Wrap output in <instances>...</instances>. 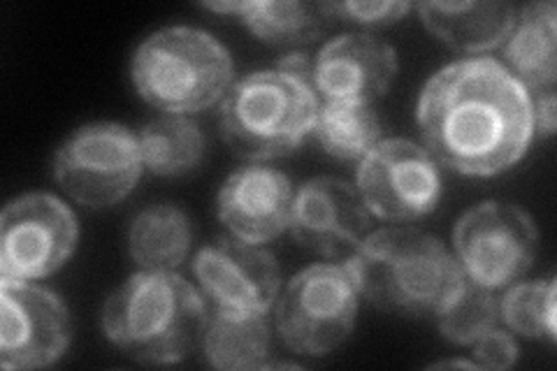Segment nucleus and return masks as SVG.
<instances>
[{"label": "nucleus", "mask_w": 557, "mask_h": 371, "mask_svg": "<svg viewBox=\"0 0 557 371\" xmlns=\"http://www.w3.org/2000/svg\"><path fill=\"white\" fill-rule=\"evenodd\" d=\"M228 47L196 26H168L139 42L131 63L135 91L163 114L214 108L233 86Z\"/></svg>", "instance_id": "5"}, {"label": "nucleus", "mask_w": 557, "mask_h": 371, "mask_svg": "<svg viewBox=\"0 0 557 371\" xmlns=\"http://www.w3.org/2000/svg\"><path fill=\"white\" fill-rule=\"evenodd\" d=\"M532 110H534V133L542 137H553L557 126V102H555V88L532 96Z\"/></svg>", "instance_id": "27"}, {"label": "nucleus", "mask_w": 557, "mask_h": 371, "mask_svg": "<svg viewBox=\"0 0 557 371\" xmlns=\"http://www.w3.org/2000/svg\"><path fill=\"white\" fill-rule=\"evenodd\" d=\"M145 170L156 176H184L200 168L207 137L188 114H161L137 133Z\"/></svg>", "instance_id": "20"}, {"label": "nucleus", "mask_w": 557, "mask_h": 371, "mask_svg": "<svg viewBox=\"0 0 557 371\" xmlns=\"http://www.w3.org/2000/svg\"><path fill=\"white\" fill-rule=\"evenodd\" d=\"M381 133L383 123L374 104L323 100L311 135L327 156L344 163H360L381 143Z\"/></svg>", "instance_id": "21"}, {"label": "nucleus", "mask_w": 557, "mask_h": 371, "mask_svg": "<svg viewBox=\"0 0 557 371\" xmlns=\"http://www.w3.org/2000/svg\"><path fill=\"white\" fill-rule=\"evenodd\" d=\"M472 348H474L472 356L479 369H493V371L511 369L520 356L513 334L509 330H502L499 325L487 330L483 337H479L472 344Z\"/></svg>", "instance_id": "26"}, {"label": "nucleus", "mask_w": 557, "mask_h": 371, "mask_svg": "<svg viewBox=\"0 0 557 371\" xmlns=\"http://www.w3.org/2000/svg\"><path fill=\"white\" fill-rule=\"evenodd\" d=\"M555 299L557 284L553 276L544 281H518V284L504 288V295L497 297L499 323L520 337H548L555 342Z\"/></svg>", "instance_id": "23"}, {"label": "nucleus", "mask_w": 557, "mask_h": 371, "mask_svg": "<svg viewBox=\"0 0 557 371\" xmlns=\"http://www.w3.org/2000/svg\"><path fill=\"white\" fill-rule=\"evenodd\" d=\"M442 337L456 346H472L487 330L499 325L497 295L481 288L472 281H462V286L453 293L444 309L434 316Z\"/></svg>", "instance_id": "24"}, {"label": "nucleus", "mask_w": 557, "mask_h": 371, "mask_svg": "<svg viewBox=\"0 0 557 371\" xmlns=\"http://www.w3.org/2000/svg\"><path fill=\"white\" fill-rule=\"evenodd\" d=\"M370 217L354 184L337 176H313L295 190L288 230L313 256L346 260L368 237Z\"/></svg>", "instance_id": "12"}, {"label": "nucleus", "mask_w": 557, "mask_h": 371, "mask_svg": "<svg viewBox=\"0 0 557 371\" xmlns=\"http://www.w3.org/2000/svg\"><path fill=\"white\" fill-rule=\"evenodd\" d=\"M143 170L137 135L114 121L86 123L54 153V180L67 198L89 209L119 205L137 186Z\"/></svg>", "instance_id": "7"}, {"label": "nucleus", "mask_w": 557, "mask_h": 371, "mask_svg": "<svg viewBox=\"0 0 557 371\" xmlns=\"http://www.w3.org/2000/svg\"><path fill=\"white\" fill-rule=\"evenodd\" d=\"M330 16H337L344 22H354L362 26H391L403 20L405 14L413 10L411 3H399V0H383V3H358V0H344V3H325Z\"/></svg>", "instance_id": "25"}, {"label": "nucleus", "mask_w": 557, "mask_h": 371, "mask_svg": "<svg viewBox=\"0 0 557 371\" xmlns=\"http://www.w3.org/2000/svg\"><path fill=\"white\" fill-rule=\"evenodd\" d=\"M416 121L434 161L465 176L513 168L534 139L532 94L493 57L440 67L421 88Z\"/></svg>", "instance_id": "1"}, {"label": "nucleus", "mask_w": 557, "mask_h": 371, "mask_svg": "<svg viewBox=\"0 0 557 371\" xmlns=\"http://www.w3.org/2000/svg\"><path fill=\"white\" fill-rule=\"evenodd\" d=\"M333 16L325 3L305 0H253L244 24L258 40L278 47H302L317 42Z\"/></svg>", "instance_id": "22"}, {"label": "nucleus", "mask_w": 557, "mask_h": 371, "mask_svg": "<svg viewBox=\"0 0 557 371\" xmlns=\"http://www.w3.org/2000/svg\"><path fill=\"white\" fill-rule=\"evenodd\" d=\"M346 264L360 297L379 311L405 318L437 316L465 281L440 237L407 225L374 230Z\"/></svg>", "instance_id": "3"}, {"label": "nucleus", "mask_w": 557, "mask_h": 371, "mask_svg": "<svg viewBox=\"0 0 557 371\" xmlns=\"http://www.w3.org/2000/svg\"><path fill=\"white\" fill-rule=\"evenodd\" d=\"M397 70L393 45L370 33H342L319 49L311 84L323 100L374 104L388 94Z\"/></svg>", "instance_id": "15"}, {"label": "nucleus", "mask_w": 557, "mask_h": 371, "mask_svg": "<svg viewBox=\"0 0 557 371\" xmlns=\"http://www.w3.org/2000/svg\"><path fill=\"white\" fill-rule=\"evenodd\" d=\"M278 70H284V73H290V75H300V77H307L311 79V70H313V61L302 54V51H290V54H286L282 61L276 63Z\"/></svg>", "instance_id": "28"}, {"label": "nucleus", "mask_w": 557, "mask_h": 371, "mask_svg": "<svg viewBox=\"0 0 557 371\" xmlns=\"http://www.w3.org/2000/svg\"><path fill=\"white\" fill-rule=\"evenodd\" d=\"M207 299L177 272L139 270L102 307V334L124 356L145 364H174L200 348Z\"/></svg>", "instance_id": "2"}, {"label": "nucleus", "mask_w": 557, "mask_h": 371, "mask_svg": "<svg viewBox=\"0 0 557 371\" xmlns=\"http://www.w3.org/2000/svg\"><path fill=\"white\" fill-rule=\"evenodd\" d=\"M321 98L311 79L284 70H256L233 82L221 100L225 145L244 161L286 158L313 133Z\"/></svg>", "instance_id": "4"}, {"label": "nucleus", "mask_w": 557, "mask_h": 371, "mask_svg": "<svg viewBox=\"0 0 557 371\" xmlns=\"http://www.w3.org/2000/svg\"><path fill=\"white\" fill-rule=\"evenodd\" d=\"M536 249L539 230L532 217L509 202H479L453 227V256L465 279L493 293L525 279Z\"/></svg>", "instance_id": "8"}, {"label": "nucleus", "mask_w": 557, "mask_h": 371, "mask_svg": "<svg viewBox=\"0 0 557 371\" xmlns=\"http://www.w3.org/2000/svg\"><path fill=\"white\" fill-rule=\"evenodd\" d=\"M194 274L202 297L214 309L270 313L282 288V270L274 256L263 246L235 237L200 249L194 258Z\"/></svg>", "instance_id": "13"}, {"label": "nucleus", "mask_w": 557, "mask_h": 371, "mask_svg": "<svg viewBox=\"0 0 557 371\" xmlns=\"http://www.w3.org/2000/svg\"><path fill=\"white\" fill-rule=\"evenodd\" d=\"M126 244L139 270L172 272L188 258L194 246V221L177 205L145 207L133 217Z\"/></svg>", "instance_id": "19"}, {"label": "nucleus", "mask_w": 557, "mask_h": 371, "mask_svg": "<svg viewBox=\"0 0 557 371\" xmlns=\"http://www.w3.org/2000/svg\"><path fill=\"white\" fill-rule=\"evenodd\" d=\"M360 293L344 262H313L293 274L274 302L284 346L305 358H325L354 334Z\"/></svg>", "instance_id": "6"}, {"label": "nucleus", "mask_w": 557, "mask_h": 371, "mask_svg": "<svg viewBox=\"0 0 557 371\" xmlns=\"http://www.w3.org/2000/svg\"><path fill=\"white\" fill-rule=\"evenodd\" d=\"M504 67L528 88L542 94L557 82V8L555 3H528L502 45Z\"/></svg>", "instance_id": "17"}, {"label": "nucleus", "mask_w": 557, "mask_h": 371, "mask_svg": "<svg viewBox=\"0 0 557 371\" xmlns=\"http://www.w3.org/2000/svg\"><path fill=\"white\" fill-rule=\"evenodd\" d=\"M70 339V313L54 290L33 281L0 279V367H49L65 356Z\"/></svg>", "instance_id": "11"}, {"label": "nucleus", "mask_w": 557, "mask_h": 371, "mask_svg": "<svg viewBox=\"0 0 557 371\" xmlns=\"http://www.w3.org/2000/svg\"><path fill=\"white\" fill-rule=\"evenodd\" d=\"M200 350L214 369H265L272 350L268 313L214 309L207 318Z\"/></svg>", "instance_id": "18"}, {"label": "nucleus", "mask_w": 557, "mask_h": 371, "mask_svg": "<svg viewBox=\"0 0 557 371\" xmlns=\"http://www.w3.org/2000/svg\"><path fill=\"white\" fill-rule=\"evenodd\" d=\"M416 10L434 38L450 49L476 57L504 45L518 14V8L507 0L421 3L416 5Z\"/></svg>", "instance_id": "16"}, {"label": "nucleus", "mask_w": 557, "mask_h": 371, "mask_svg": "<svg viewBox=\"0 0 557 371\" xmlns=\"http://www.w3.org/2000/svg\"><path fill=\"white\" fill-rule=\"evenodd\" d=\"M205 10H212V12H219V14H233V16H239V20H244L247 16L251 3L249 0H223V3H202Z\"/></svg>", "instance_id": "29"}, {"label": "nucleus", "mask_w": 557, "mask_h": 371, "mask_svg": "<svg viewBox=\"0 0 557 371\" xmlns=\"http://www.w3.org/2000/svg\"><path fill=\"white\" fill-rule=\"evenodd\" d=\"M432 369H453V367H458V369H479V364L472 360H442V362H434V364H430Z\"/></svg>", "instance_id": "30"}, {"label": "nucleus", "mask_w": 557, "mask_h": 371, "mask_svg": "<svg viewBox=\"0 0 557 371\" xmlns=\"http://www.w3.org/2000/svg\"><path fill=\"white\" fill-rule=\"evenodd\" d=\"M295 188L288 174L263 163L237 168L223 182L216 198V217L228 235L263 246L290 225Z\"/></svg>", "instance_id": "14"}, {"label": "nucleus", "mask_w": 557, "mask_h": 371, "mask_svg": "<svg viewBox=\"0 0 557 371\" xmlns=\"http://www.w3.org/2000/svg\"><path fill=\"white\" fill-rule=\"evenodd\" d=\"M79 223L54 193L33 190L10 200L0 214V276L38 281L73 258Z\"/></svg>", "instance_id": "10"}, {"label": "nucleus", "mask_w": 557, "mask_h": 371, "mask_svg": "<svg viewBox=\"0 0 557 371\" xmlns=\"http://www.w3.org/2000/svg\"><path fill=\"white\" fill-rule=\"evenodd\" d=\"M356 188L370 214L388 223H413L430 217L444 196L442 165L407 137H391L362 158Z\"/></svg>", "instance_id": "9"}]
</instances>
